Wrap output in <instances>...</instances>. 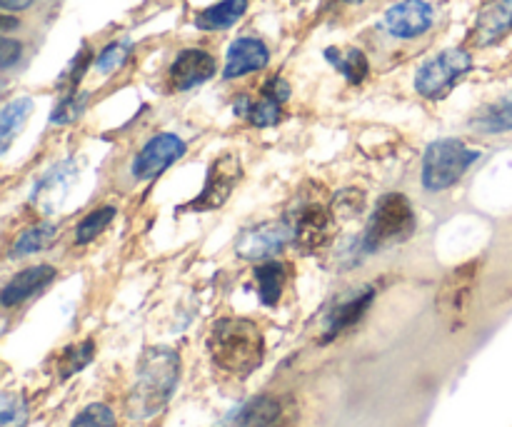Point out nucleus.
Instances as JSON below:
<instances>
[{
    "label": "nucleus",
    "mask_w": 512,
    "mask_h": 427,
    "mask_svg": "<svg viewBox=\"0 0 512 427\" xmlns=\"http://www.w3.org/2000/svg\"><path fill=\"white\" fill-rule=\"evenodd\" d=\"M88 108V93H80V90H68L63 98L55 103L53 113H50V125H70L75 120H80V115Z\"/></svg>",
    "instance_id": "nucleus-26"
},
{
    "label": "nucleus",
    "mask_w": 512,
    "mask_h": 427,
    "mask_svg": "<svg viewBox=\"0 0 512 427\" xmlns=\"http://www.w3.org/2000/svg\"><path fill=\"white\" fill-rule=\"evenodd\" d=\"M270 63V48L255 35H243V38H235L230 43L228 53H225V68L223 78L225 80H238L245 78L250 73H258L265 70Z\"/></svg>",
    "instance_id": "nucleus-13"
},
{
    "label": "nucleus",
    "mask_w": 512,
    "mask_h": 427,
    "mask_svg": "<svg viewBox=\"0 0 512 427\" xmlns=\"http://www.w3.org/2000/svg\"><path fill=\"white\" fill-rule=\"evenodd\" d=\"M208 353L215 368L233 378H248L263 365L265 338L263 330L248 318L215 320L208 335Z\"/></svg>",
    "instance_id": "nucleus-1"
},
{
    "label": "nucleus",
    "mask_w": 512,
    "mask_h": 427,
    "mask_svg": "<svg viewBox=\"0 0 512 427\" xmlns=\"http://www.w3.org/2000/svg\"><path fill=\"white\" fill-rule=\"evenodd\" d=\"M473 70V55L465 48H448L425 60L415 73V90L428 100H440Z\"/></svg>",
    "instance_id": "nucleus-5"
},
{
    "label": "nucleus",
    "mask_w": 512,
    "mask_h": 427,
    "mask_svg": "<svg viewBox=\"0 0 512 427\" xmlns=\"http://www.w3.org/2000/svg\"><path fill=\"white\" fill-rule=\"evenodd\" d=\"M28 423V405L23 395L5 393L0 398V427H25Z\"/></svg>",
    "instance_id": "nucleus-29"
},
{
    "label": "nucleus",
    "mask_w": 512,
    "mask_h": 427,
    "mask_svg": "<svg viewBox=\"0 0 512 427\" xmlns=\"http://www.w3.org/2000/svg\"><path fill=\"white\" fill-rule=\"evenodd\" d=\"M512 28V0H488L473 28V40L480 48L495 45Z\"/></svg>",
    "instance_id": "nucleus-16"
},
{
    "label": "nucleus",
    "mask_w": 512,
    "mask_h": 427,
    "mask_svg": "<svg viewBox=\"0 0 512 427\" xmlns=\"http://www.w3.org/2000/svg\"><path fill=\"white\" fill-rule=\"evenodd\" d=\"M88 65H95V60H93V53H90L88 45H83V48L78 50V55L70 60L68 70H65L63 78H60L58 83L63 85V88H68V90H78V85H80V80H83Z\"/></svg>",
    "instance_id": "nucleus-32"
},
{
    "label": "nucleus",
    "mask_w": 512,
    "mask_h": 427,
    "mask_svg": "<svg viewBox=\"0 0 512 427\" xmlns=\"http://www.w3.org/2000/svg\"><path fill=\"white\" fill-rule=\"evenodd\" d=\"M130 55V43L128 40H113V43L105 45L103 50L95 58V70L103 75H110L113 70H118L120 65H125Z\"/></svg>",
    "instance_id": "nucleus-30"
},
{
    "label": "nucleus",
    "mask_w": 512,
    "mask_h": 427,
    "mask_svg": "<svg viewBox=\"0 0 512 427\" xmlns=\"http://www.w3.org/2000/svg\"><path fill=\"white\" fill-rule=\"evenodd\" d=\"M343 3H348V5H363L365 0H343Z\"/></svg>",
    "instance_id": "nucleus-37"
},
{
    "label": "nucleus",
    "mask_w": 512,
    "mask_h": 427,
    "mask_svg": "<svg viewBox=\"0 0 512 427\" xmlns=\"http://www.w3.org/2000/svg\"><path fill=\"white\" fill-rule=\"evenodd\" d=\"M93 355H95L93 340H85V343L70 345V348H65L63 355H60L58 375L65 380V378H70V375L80 373V370H83L85 365L93 360Z\"/></svg>",
    "instance_id": "nucleus-27"
},
{
    "label": "nucleus",
    "mask_w": 512,
    "mask_h": 427,
    "mask_svg": "<svg viewBox=\"0 0 512 427\" xmlns=\"http://www.w3.org/2000/svg\"><path fill=\"white\" fill-rule=\"evenodd\" d=\"M298 405L288 395H260L240 405L220 427H295Z\"/></svg>",
    "instance_id": "nucleus-6"
},
{
    "label": "nucleus",
    "mask_w": 512,
    "mask_h": 427,
    "mask_svg": "<svg viewBox=\"0 0 512 427\" xmlns=\"http://www.w3.org/2000/svg\"><path fill=\"white\" fill-rule=\"evenodd\" d=\"M290 243H293V228H290V223L253 225V228H245L238 235V255L245 260L275 258Z\"/></svg>",
    "instance_id": "nucleus-11"
},
{
    "label": "nucleus",
    "mask_w": 512,
    "mask_h": 427,
    "mask_svg": "<svg viewBox=\"0 0 512 427\" xmlns=\"http://www.w3.org/2000/svg\"><path fill=\"white\" fill-rule=\"evenodd\" d=\"M20 55H23V43L5 35L3 43H0V68L10 70L15 63H18Z\"/></svg>",
    "instance_id": "nucleus-34"
},
{
    "label": "nucleus",
    "mask_w": 512,
    "mask_h": 427,
    "mask_svg": "<svg viewBox=\"0 0 512 427\" xmlns=\"http://www.w3.org/2000/svg\"><path fill=\"white\" fill-rule=\"evenodd\" d=\"M325 60L348 80L350 85H360L370 73V63L368 55L363 53L360 48H348V50H338V48H328L325 50Z\"/></svg>",
    "instance_id": "nucleus-22"
},
{
    "label": "nucleus",
    "mask_w": 512,
    "mask_h": 427,
    "mask_svg": "<svg viewBox=\"0 0 512 427\" xmlns=\"http://www.w3.org/2000/svg\"><path fill=\"white\" fill-rule=\"evenodd\" d=\"M365 208V195L360 193L358 188H348L343 193L335 195L333 210L340 215V218H355V215L363 213Z\"/></svg>",
    "instance_id": "nucleus-33"
},
{
    "label": "nucleus",
    "mask_w": 512,
    "mask_h": 427,
    "mask_svg": "<svg viewBox=\"0 0 512 427\" xmlns=\"http://www.w3.org/2000/svg\"><path fill=\"white\" fill-rule=\"evenodd\" d=\"M115 208L113 205H100V208L90 210L78 225H75V245H88L113 223Z\"/></svg>",
    "instance_id": "nucleus-25"
},
{
    "label": "nucleus",
    "mask_w": 512,
    "mask_h": 427,
    "mask_svg": "<svg viewBox=\"0 0 512 427\" xmlns=\"http://www.w3.org/2000/svg\"><path fill=\"white\" fill-rule=\"evenodd\" d=\"M218 73V63L213 55L203 48H185L173 58L168 68V83L178 93H188V90L198 88V85L208 83L213 75Z\"/></svg>",
    "instance_id": "nucleus-12"
},
{
    "label": "nucleus",
    "mask_w": 512,
    "mask_h": 427,
    "mask_svg": "<svg viewBox=\"0 0 512 427\" xmlns=\"http://www.w3.org/2000/svg\"><path fill=\"white\" fill-rule=\"evenodd\" d=\"M30 113H33V100L30 98H15L5 105L3 113H0V143H3V150L10 148V143L23 130Z\"/></svg>",
    "instance_id": "nucleus-24"
},
{
    "label": "nucleus",
    "mask_w": 512,
    "mask_h": 427,
    "mask_svg": "<svg viewBox=\"0 0 512 427\" xmlns=\"http://www.w3.org/2000/svg\"><path fill=\"white\" fill-rule=\"evenodd\" d=\"M415 210L410 200L400 193H388L380 198L375 205L370 223L365 228L363 238H360V250L363 255L378 253V250L388 248V245L403 243L415 233Z\"/></svg>",
    "instance_id": "nucleus-4"
},
{
    "label": "nucleus",
    "mask_w": 512,
    "mask_h": 427,
    "mask_svg": "<svg viewBox=\"0 0 512 427\" xmlns=\"http://www.w3.org/2000/svg\"><path fill=\"white\" fill-rule=\"evenodd\" d=\"M255 285H258V298L260 303L275 308L283 298L285 283H288V268L280 260H268V263L255 265L253 270Z\"/></svg>",
    "instance_id": "nucleus-21"
},
{
    "label": "nucleus",
    "mask_w": 512,
    "mask_h": 427,
    "mask_svg": "<svg viewBox=\"0 0 512 427\" xmlns=\"http://www.w3.org/2000/svg\"><path fill=\"white\" fill-rule=\"evenodd\" d=\"M468 125L470 130L483 135L512 133V95H505V98L475 110L473 118L468 120Z\"/></svg>",
    "instance_id": "nucleus-19"
},
{
    "label": "nucleus",
    "mask_w": 512,
    "mask_h": 427,
    "mask_svg": "<svg viewBox=\"0 0 512 427\" xmlns=\"http://www.w3.org/2000/svg\"><path fill=\"white\" fill-rule=\"evenodd\" d=\"M245 13H248V0H220L195 15V28L205 33H218V30L233 28Z\"/></svg>",
    "instance_id": "nucleus-20"
},
{
    "label": "nucleus",
    "mask_w": 512,
    "mask_h": 427,
    "mask_svg": "<svg viewBox=\"0 0 512 427\" xmlns=\"http://www.w3.org/2000/svg\"><path fill=\"white\" fill-rule=\"evenodd\" d=\"M55 268L53 265H33V268H25L20 270L18 275L8 280V285L3 288V295H0V303L3 308H18L23 305L25 300L33 298L35 293L48 288L50 283L55 280Z\"/></svg>",
    "instance_id": "nucleus-14"
},
{
    "label": "nucleus",
    "mask_w": 512,
    "mask_h": 427,
    "mask_svg": "<svg viewBox=\"0 0 512 427\" xmlns=\"http://www.w3.org/2000/svg\"><path fill=\"white\" fill-rule=\"evenodd\" d=\"M243 178V163L235 153H223L210 163L208 175H205V188L200 190L198 198L188 203L193 213H205V210H218L228 203L235 185Z\"/></svg>",
    "instance_id": "nucleus-8"
},
{
    "label": "nucleus",
    "mask_w": 512,
    "mask_h": 427,
    "mask_svg": "<svg viewBox=\"0 0 512 427\" xmlns=\"http://www.w3.org/2000/svg\"><path fill=\"white\" fill-rule=\"evenodd\" d=\"M290 228H293V245L300 253H318L333 238V215L328 205L310 200L295 210Z\"/></svg>",
    "instance_id": "nucleus-10"
},
{
    "label": "nucleus",
    "mask_w": 512,
    "mask_h": 427,
    "mask_svg": "<svg viewBox=\"0 0 512 427\" xmlns=\"http://www.w3.org/2000/svg\"><path fill=\"white\" fill-rule=\"evenodd\" d=\"M35 0H0V8L5 10V13H13V10H25L30 8Z\"/></svg>",
    "instance_id": "nucleus-36"
},
{
    "label": "nucleus",
    "mask_w": 512,
    "mask_h": 427,
    "mask_svg": "<svg viewBox=\"0 0 512 427\" xmlns=\"http://www.w3.org/2000/svg\"><path fill=\"white\" fill-rule=\"evenodd\" d=\"M188 153V143L175 133H158L145 140L143 148L128 163V173L135 183H148L163 175L173 163Z\"/></svg>",
    "instance_id": "nucleus-7"
},
{
    "label": "nucleus",
    "mask_w": 512,
    "mask_h": 427,
    "mask_svg": "<svg viewBox=\"0 0 512 427\" xmlns=\"http://www.w3.org/2000/svg\"><path fill=\"white\" fill-rule=\"evenodd\" d=\"M483 153L458 138H443L428 145L423 155V188L428 193H445L470 173Z\"/></svg>",
    "instance_id": "nucleus-3"
},
{
    "label": "nucleus",
    "mask_w": 512,
    "mask_h": 427,
    "mask_svg": "<svg viewBox=\"0 0 512 427\" xmlns=\"http://www.w3.org/2000/svg\"><path fill=\"white\" fill-rule=\"evenodd\" d=\"M78 173H80V165L75 163V160L55 163L53 168H50L48 173L35 183L30 200H33V203H40L43 208H50V205H55L58 200H63L65 190H68L70 183L78 178Z\"/></svg>",
    "instance_id": "nucleus-18"
},
{
    "label": "nucleus",
    "mask_w": 512,
    "mask_h": 427,
    "mask_svg": "<svg viewBox=\"0 0 512 427\" xmlns=\"http://www.w3.org/2000/svg\"><path fill=\"white\" fill-rule=\"evenodd\" d=\"M180 380V355L170 348H148L138 363V378L128 398L133 420H150L170 403Z\"/></svg>",
    "instance_id": "nucleus-2"
},
{
    "label": "nucleus",
    "mask_w": 512,
    "mask_h": 427,
    "mask_svg": "<svg viewBox=\"0 0 512 427\" xmlns=\"http://www.w3.org/2000/svg\"><path fill=\"white\" fill-rule=\"evenodd\" d=\"M245 120H248L253 128H273V125H278L280 120H283V105H280L278 100L260 95V100H253V103H250L248 118Z\"/></svg>",
    "instance_id": "nucleus-28"
},
{
    "label": "nucleus",
    "mask_w": 512,
    "mask_h": 427,
    "mask_svg": "<svg viewBox=\"0 0 512 427\" xmlns=\"http://www.w3.org/2000/svg\"><path fill=\"white\" fill-rule=\"evenodd\" d=\"M473 283H475V265L473 263H468L465 268L455 270V273L448 278V283H445L438 305L450 323H455V325L463 323L465 313H468V308H470Z\"/></svg>",
    "instance_id": "nucleus-15"
},
{
    "label": "nucleus",
    "mask_w": 512,
    "mask_h": 427,
    "mask_svg": "<svg viewBox=\"0 0 512 427\" xmlns=\"http://www.w3.org/2000/svg\"><path fill=\"white\" fill-rule=\"evenodd\" d=\"M55 235H58V228H55L53 223L30 225L28 230H23V233L13 240L8 255L13 260H18V258H28V255L40 253V250H45L50 243H53Z\"/></svg>",
    "instance_id": "nucleus-23"
},
{
    "label": "nucleus",
    "mask_w": 512,
    "mask_h": 427,
    "mask_svg": "<svg viewBox=\"0 0 512 427\" xmlns=\"http://www.w3.org/2000/svg\"><path fill=\"white\" fill-rule=\"evenodd\" d=\"M70 427H115V415L108 405L90 403L88 408H83L75 415Z\"/></svg>",
    "instance_id": "nucleus-31"
},
{
    "label": "nucleus",
    "mask_w": 512,
    "mask_h": 427,
    "mask_svg": "<svg viewBox=\"0 0 512 427\" xmlns=\"http://www.w3.org/2000/svg\"><path fill=\"white\" fill-rule=\"evenodd\" d=\"M263 95H265V98L278 100L280 105L288 103V98H290V85H288V80L280 78V75H275V78L265 80V85H263Z\"/></svg>",
    "instance_id": "nucleus-35"
},
{
    "label": "nucleus",
    "mask_w": 512,
    "mask_h": 427,
    "mask_svg": "<svg viewBox=\"0 0 512 427\" xmlns=\"http://www.w3.org/2000/svg\"><path fill=\"white\" fill-rule=\"evenodd\" d=\"M435 25V8L428 0H400V3L390 5L383 15V33L388 38L400 40V43H410V40L423 38L430 33Z\"/></svg>",
    "instance_id": "nucleus-9"
},
{
    "label": "nucleus",
    "mask_w": 512,
    "mask_h": 427,
    "mask_svg": "<svg viewBox=\"0 0 512 427\" xmlns=\"http://www.w3.org/2000/svg\"><path fill=\"white\" fill-rule=\"evenodd\" d=\"M375 300V288H363L358 290L355 295L345 298L343 303L335 305L330 310L328 320H325V335H323V343H330L333 338H338L340 333H345L348 328H353L360 318L365 315V310L370 308V303Z\"/></svg>",
    "instance_id": "nucleus-17"
}]
</instances>
